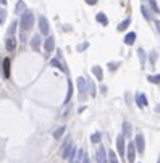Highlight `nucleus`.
I'll return each instance as SVG.
<instances>
[{"label":"nucleus","instance_id":"1","mask_svg":"<svg viewBox=\"0 0 160 163\" xmlns=\"http://www.w3.org/2000/svg\"><path fill=\"white\" fill-rule=\"evenodd\" d=\"M21 31L23 32H26V31H29L32 27V24H34V13L32 12H29V10H26L25 13L21 15Z\"/></svg>","mask_w":160,"mask_h":163},{"label":"nucleus","instance_id":"2","mask_svg":"<svg viewBox=\"0 0 160 163\" xmlns=\"http://www.w3.org/2000/svg\"><path fill=\"white\" fill-rule=\"evenodd\" d=\"M76 150V147L73 145V142H71V137H66L63 142V147H62V157L65 160H68V157L71 155V152Z\"/></svg>","mask_w":160,"mask_h":163},{"label":"nucleus","instance_id":"3","mask_svg":"<svg viewBox=\"0 0 160 163\" xmlns=\"http://www.w3.org/2000/svg\"><path fill=\"white\" fill-rule=\"evenodd\" d=\"M78 91H79V97L81 99H86V91H87V82L86 79L81 76V78H78Z\"/></svg>","mask_w":160,"mask_h":163},{"label":"nucleus","instance_id":"4","mask_svg":"<svg viewBox=\"0 0 160 163\" xmlns=\"http://www.w3.org/2000/svg\"><path fill=\"white\" fill-rule=\"evenodd\" d=\"M134 145H136V150L139 152V154H142L146 149V141H144V136L142 134H136L134 137Z\"/></svg>","mask_w":160,"mask_h":163},{"label":"nucleus","instance_id":"5","mask_svg":"<svg viewBox=\"0 0 160 163\" xmlns=\"http://www.w3.org/2000/svg\"><path fill=\"white\" fill-rule=\"evenodd\" d=\"M83 155H84L83 149H79V150H73L71 155L68 157V160H70V163H79L81 160H83Z\"/></svg>","mask_w":160,"mask_h":163},{"label":"nucleus","instance_id":"6","mask_svg":"<svg viewBox=\"0 0 160 163\" xmlns=\"http://www.w3.org/2000/svg\"><path fill=\"white\" fill-rule=\"evenodd\" d=\"M39 29H40V32H42L44 36L49 34V21H47V18L44 15L39 16Z\"/></svg>","mask_w":160,"mask_h":163},{"label":"nucleus","instance_id":"7","mask_svg":"<svg viewBox=\"0 0 160 163\" xmlns=\"http://www.w3.org/2000/svg\"><path fill=\"white\" fill-rule=\"evenodd\" d=\"M53 48H55V39L49 36L44 40V50H45V53H50V52H53Z\"/></svg>","mask_w":160,"mask_h":163},{"label":"nucleus","instance_id":"8","mask_svg":"<svg viewBox=\"0 0 160 163\" xmlns=\"http://www.w3.org/2000/svg\"><path fill=\"white\" fill-rule=\"evenodd\" d=\"M125 144H126V142H125V136L123 134H118V137H117V150H118V154H120L121 157L125 155V150H126V149H125Z\"/></svg>","mask_w":160,"mask_h":163},{"label":"nucleus","instance_id":"9","mask_svg":"<svg viewBox=\"0 0 160 163\" xmlns=\"http://www.w3.org/2000/svg\"><path fill=\"white\" fill-rule=\"evenodd\" d=\"M126 157H128L129 163H134V157H136V145H134V142H129L128 150H126Z\"/></svg>","mask_w":160,"mask_h":163},{"label":"nucleus","instance_id":"10","mask_svg":"<svg viewBox=\"0 0 160 163\" xmlns=\"http://www.w3.org/2000/svg\"><path fill=\"white\" fill-rule=\"evenodd\" d=\"M16 44H18V40H16L15 36H8V39L5 40V47L8 52H13L16 48Z\"/></svg>","mask_w":160,"mask_h":163},{"label":"nucleus","instance_id":"11","mask_svg":"<svg viewBox=\"0 0 160 163\" xmlns=\"http://www.w3.org/2000/svg\"><path fill=\"white\" fill-rule=\"evenodd\" d=\"M96 160H97V163H107V152H105L104 147H99Z\"/></svg>","mask_w":160,"mask_h":163},{"label":"nucleus","instance_id":"12","mask_svg":"<svg viewBox=\"0 0 160 163\" xmlns=\"http://www.w3.org/2000/svg\"><path fill=\"white\" fill-rule=\"evenodd\" d=\"M40 44H42V39H40V36H39V34H34L32 39H31V47H32V50L39 52Z\"/></svg>","mask_w":160,"mask_h":163},{"label":"nucleus","instance_id":"13","mask_svg":"<svg viewBox=\"0 0 160 163\" xmlns=\"http://www.w3.org/2000/svg\"><path fill=\"white\" fill-rule=\"evenodd\" d=\"M136 102H138V105L141 107V108L147 105V97H146V94H136Z\"/></svg>","mask_w":160,"mask_h":163},{"label":"nucleus","instance_id":"14","mask_svg":"<svg viewBox=\"0 0 160 163\" xmlns=\"http://www.w3.org/2000/svg\"><path fill=\"white\" fill-rule=\"evenodd\" d=\"M25 12H26V3L23 2V0H18V3H16V6H15V13L16 15H23Z\"/></svg>","mask_w":160,"mask_h":163},{"label":"nucleus","instance_id":"15","mask_svg":"<svg viewBox=\"0 0 160 163\" xmlns=\"http://www.w3.org/2000/svg\"><path fill=\"white\" fill-rule=\"evenodd\" d=\"M10 63H12L10 58H5V60H3V78L5 79L10 78Z\"/></svg>","mask_w":160,"mask_h":163},{"label":"nucleus","instance_id":"16","mask_svg":"<svg viewBox=\"0 0 160 163\" xmlns=\"http://www.w3.org/2000/svg\"><path fill=\"white\" fill-rule=\"evenodd\" d=\"M136 40V32H128L126 36H125V44L126 45H133Z\"/></svg>","mask_w":160,"mask_h":163},{"label":"nucleus","instance_id":"17","mask_svg":"<svg viewBox=\"0 0 160 163\" xmlns=\"http://www.w3.org/2000/svg\"><path fill=\"white\" fill-rule=\"evenodd\" d=\"M96 21L100 23V24H104V26H107V24H108V18L105 16V13H97V15H96Z\"/></svg>","mask_w":160,"mask_h":163},{"label":"nucleus","instance_id":"18","mask_svg":"<svg viewBox=\"0 0 160 163\" xmlns=\"http://www.w3.org/2000/svg\"><path fill=\"white\" fill-rule=\"evenodd\" d=\"M92 74L96 76L99 81H102V79H104V71H102L100 66H94V68H92Z\"/></svg>","mask_w":160,"mask_h":163},{"label":"nucleus","instance_id":"19","mask_svg":"<svg viewBox=\"0 0 160 163\" xmlns=\"http://www.w3.org/2000/svg\"><path fill=\"white\" fill-rule=\"evenodd\" d=\"M141 13H142V16H144V19H147V21H152V15H151V12H149V8H147L146 5L141 6Z\"/></svg>","mask_w":160,"mask_h":163},{"label":"nucleus","instance_id":"20","mask_svg":"<svg viewBox=\"0 0 160 163\" xmlns=\"http://www.w3.org/2000/svg\"><path fill=\"white\" fill-rule=\"evenodd\" d=\"M129 24H131V19H129V18H126V19H125V21H121L120 24H118V27H117V29L120 31V32H121V31H126Z\"/></svg>","mask_w":160,"mask_h":163},{"label":"nucleus","instance_id":"21","mask_svg":"<svg viewBox=\"0 0 160 163\" xmlns=\"http://www.w3.org/2000/svg\"><path fill=\"white\" fill-rule=\"evenodd\" d=\"M71 95H73V84H71V81H68V92L66 97H65V103H68L71 100Z\"/></svg>","mask_w":160,"mask_h":163},{"label":"nucleus","instance_id":"22","mask_svg":"<svg viewBox=\"0 0 160 163\" xmlns=\"http://www.w3.org/2000/svg\"><path fill=\"white\" fill-rule=\"evenodd\" d=\"M123 136H125V137H129V136H131V124L126 123V121L123 123Z\"/></svg>","mask_w":160,"mask_h":163},{"label":"nucleus","instance_id":"23","mask_svg":"<svg viewBox=\"0 0 160 163\" xmlns=\"http://www.w3.org/2000/svg\"><path fill=\"white\" fill-rule=\"evenodd\" d=\"M147 81L152 82V84H160V74H149Z\"/></svg>","mask_w":160,"mask_h":163},{"label":"nucleus","instance_id":"24","mask_svg":"<svg viewBox=\"0 0 160 163\" xmlns=\"http://www.w3.org/2000/svg\"><path fill=\"white\" fill-rule=\"evenodd\" d=\"M50 65H52V66H55V68H58V70H62V71H66L65 70V66L62 63H60L58 60H57V58H53V60H50Z\"/></svg>","mask_w":160,"mask_h":163},{"label":"nucleus","instance_id":"25","mask_svg":"<svg viewBox=\"0 0 160 163\" xmlns=\"http://www.w3.org/2000/svg\"><path fill=\"white\" fill-rule=\"evenodd\" d=\"M107 157H108V162H110V163H118V158H117V155H115L113 150H108Z\"/></svg>","mask_w":160,"mask_h":163},{"label":"nucleus","instance_id":"26","mask_svg":"<svg viewBox=\"0 0 160 163\" xmlns=\"http://www.w3.org/2000/svg\"><path fill=\"white\" fill-rule=\"evenodd\" d=\"M102 139V134L100 133H94L92 136H91V142H94V144H99Z\"/></svg>","mask_w":160,"mask_h":163},{"label":"nucleus","instance_id":"27","mask_svg":"<svg viewBox=\"0 0 160 163\" xmlns=\"http://www.w3.org/2000/svg\"><path fill=\"white\" fill-rule=\"evenodd\" d=\"M87 91H89L91 95H96V86H94L92 81H87Z\"/></svg>","mask_w":160,"mask_h":163},{"label":"nucleus","instance_id":"28","mask_svg":"<svg viewBox=\"0 0 160 163\" xmlns=\"http://www.w3.org/2000/svg\"><path fill=\"white\" fill-rule=\"evenodd\" d=\"M65 133V126H60L58 129L55 131V133H53V137H55V139H60V137H62V134Z\"/></svg>","mask_w":160,"mask_h":163},{"label":"nucleus","instance_id":"29","mask_svg":"<svg viewBox=\"0 0 160 163\" xmlns=\"http://www.w3.org/2000/svg\"><path fill=\"white\" fill-rule=\"evenodd\" d=\"M138 55H139V60H141V65L144 66V63H146V53H144V50H142V48H139Z\"/></svg>","mask_w":160,"mask_h":163},{"label":"nucleus","instance_id":"30","mask_svg":"<svg viewBox=\"0 0 160 163\" xmlns=\"http://www.w3.org/2000/svg\"><path fill=\"white\" fill-rule=\"evenodd\" d=\"M16 26H18V23H16V21H13V23H12V26L8 27V36H13V34H15Z\"/></svg>","mask_w":160,"mask_h":163},{"label":"nucleus","instance_id":"31","mask_svg":"<svg viewBox=\"0 0 160 163\" xmlns=\"http://www.w3.org/2000/svg\"><path fill=\"white\" fill-rule=\"evenodd\" d=\"M5 19H6V12L2 8V10H0V24L5 23Z\"/></svg>","mask_w":160,"mask_h":163},{"label":"nucleus","instance_id":"32","mask_svg":"<svg viewBox=\"0 0 160 163\" xmlns=\"http://www.w3.org/2000/svg\"><path fill=\"white\" fill-rule=\"evenodd\" d=\"M149 3H151L152 10H154L155 13H159V12H160V10H159V6H157V2H155V0H149Z\"/></svg>","mask_w":160,"mask_h":163},{"label":"nucleus","instance_id":"33","mask_svg":"<svg viewBox=\"0 0 160 163\" xmlns=\"http://www.w3.org/2000/svg\"><path fill=\"white\" fill-rule=\"evenodd\" d=\"M155 60H157V53L152 52V53H151V61H152V63H155Z\"/></svg>","mask_w":160,"mask_h":163},{"label":"nucleus","instance_id":"34","mask_svg":"<svg viewBox=\"0 0 160 163\" xmlns=\"http://www.w3.org/2000/svg\"><path fill=\"white\" fill-rule=\"evenodd\" d=\"M84 2H86L87 5H96V3L99 2V0H84Z\"/></svg>","mask_w":160,"mask_h":163},{"label":"nucleus","instance_id":"35","mask_svg":"<svg viewBox=\"0 0 160 163\" xmlns=\"http://www.w3.org/2000/svg\"><path fill=\"white\" fill-rule=\"evenodd\" d=\"M83 163H91V162H89V157H87L86 154L83 155Z\"/></svg>","mask_w":160,"mask_h":163},{"label":"nucleus","instance_id":"36","mask_svg":"<svg viewBox=\"0 0 160 163\" xmlns=\"http://www.w3.org/2000/svg\"><path fill=\"white\" fill-rule=\"evenodd\" d=\"M87 45H89V44H83V45H79V47H78V52H81V50H84V48H86Z\"/></svg>","mask_w":160,"mask_h":163},{"label":"nucleus","instance_id":"37","mask_svg":"<svg viewBox=\"0 0 160 163\" xmlns=\"http://www.w3.org/2000/svg\"><path fill=\"white\" fill-rule=\"evenodd\" d=\"M117 65L118 63H110V68H112V70H115V68H117Z\"/></svg>","mask_w":160,"mask_h":163},{"label":"nucleus","instance_id":"38","mask_svg":"<svg viewBox=\"0 0 160 163\" xmlns=\"http://www.w3.org/2000/svg\"><path fill=\"white\" fill-rule=\"evenodd\" d=\"M155 26H157V31L160 32V21H157V23H155Z\"/></svg>","mask_w":160,"mask_h":163},{"label":"nucleus","instance_id":"39","mask_svg":"<svg viewBox=\"0 0 160 163\" xmlns=\"http://www.w3.org/2000/svg\"><path fill=\"white\" fill-rule=\"evenodd\" d=\"M0 3H2V5H6V0H0Z\"/></svg>","mask_w":160,"mask_h":163},{"label":"nucleus","instance_id":"40","mask_svg":"<svg viewBox=\"0 0 160 163\" xmlns=\"http://www.w3.org/2000/svg\"><path fill=\"white\" fill-rule=\"evenodd\" d=\"M159 163H160V160H159Z\"/></svg>","mask_w":160,"mask_h":163}]
</instances>
